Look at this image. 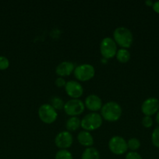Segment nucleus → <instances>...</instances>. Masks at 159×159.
Masks as SVG:
<instances>
[{
    "label": "nucleus",
    "mask_w": 159,
    "mask_h": 159,
    "mask_svg": "<svg viewBox=\"0 0 159 159\" xmlns=\"http://www.w3.org/2000/svg\"><path fill=\"white\" fill-rule=\"evenodd\" d=\"M123 114L121 106L116 102H108L102 106L101 109V116L103 120L108 122H115L118 120Z\"/></svg>",
    "instance_id": "nucleus-1"
},
{
    "label": "nucleus",
    "mask_w": 159,
    "mask_h": 159,
    "mask_svg": "<svg viewBox=\"0 0 159 159\" xmlns=\"http://www.w3.org/2000/svg\"><path fill=\"white\" fill-rule=\"evenodd\" d=\"M113 40L122 48H130L133 42V35L131 30L124 26L117 27L113 32Z\"/></svg>",
    "instance_id": "nucleus-2"
},
{
    "label": "nucleus",
    "mask_w": 159,
    "mask_h": 159,
    "mask_svg": "<svg viewBox=\"0 0 159 159\" xmlns=\"http://www.w3.org/2000/svg\"><path fill=\"white\" fill-rule=\"evenodd\" d=\"M103 119L101 114L98 113H89L81 120V127L84 130L93 131L97 130L102 125Z\"/></svg>",
    "instance_id": "nucleus-3"
},
{
    "label": "nucleus",
    "mask_w": 159,
    "mask_h": 159,
    "mask_svg": "<svg viewBox=\"0 0 159 159\" xmlns=\"http://www.w3.org/2000/svg\"><path fill=\"white\" fill-rule=\"evenodd\" d=\"M73 74L78 81L87 82L94 78L95 75V69L93 65L90 64H83L75 68Z\"/></svg>",
    "instance_id": "nucleus-4"
},
{
    "label": "nucleus",
    "mask_w": 159,
    "mask_h": 159,
    "mask_svg": "<svg viewBox=\"0 0 159 159\" xmlns=\"http://www.w3.org/2000/svg\"><path fill=\"white\" fill-rule=\"evenodd\" d=\"M117 44L111 37H104L100 43V52L105 59H110L115 57L117 53Z\"/></svg>",
    "instance_id": "nucleus-5"
},
{
    "label": "nucleus",
    "mask_w": 159,
    "mask_h": 159,
    "mask_svg": "<svg viewBox=\"0 0 159 159\" xmlns=\"http://www.w3.org/2000/svg\"><path fill=\"white\" fill-rule=\"evenodd\" d=\"M38 116L41 120L46 124L54 123L58 118L56 110L50 104H42L38 109Z\"/></svg>",
    "instance_id": "nucleus-6"
},
{
    "label": "nucleus",
    "mask_w": 159,
    "mask_h": 159,
    "mask_svg": "<svg viewBox=\"0 0 159 159\" xmlns=\"http://www.w3.org/2000/svg\"><path fill=\"white\" fill-rule=\"evenodd\" d=\"M64 111L70 116H77L82 114L85 110V105L79 99H72L65 102Z\"/></svg>",
    "instance_id": "nucleus-7"
},
{
    "label": "nucleus",
    "mask_w": 159,
    "mask_h": 159,
    "mask_svg": "<svg viewBox=\"0 0 159 159\" xmlns=\"http://www.w3.org/2000/svg\"><path fill=\"white\" fill-rule=\"evenodd\" d=\"M108 148L114 155H123L128 150L127 141L121 136H113L108 141Z\"/></svg>",
    "instance_id": "nucleus-8"
},
{
    "label": "nucleus",
    "mask_w": 159,
    "mask_h": 159,
    "mask_svg": "<svg viewBox=\"0 0 159 159\" xmlns=\"http://www.w3.org/2000/svg\"><path fill=\"white\" fill-rule=\"evenodd\" d=\"M73 142V135L67 130L59 132L55 138V144L56 147L59 148V149L67 150V148L71 147Z\"/></svg>",
    "instance_id": "nucleus-9"
},
{
    "label": "nucleus",
    "mask_w": 159,
    "mask_h": 159,
    "mask_svg": "<svg viewBox=\"0 0 159 159\" xmlns=\"http://www.w3.org/2000/svg\"><path fill=\"white\" fill-rule=\"evenodd\" d=\"M159 110V100L157 98L150 97L145 99L141 105V111L145 116H151Z\"/></svg>",
    "instance_id": "nucleus-10"
},
{
    "label": "nucleus",
    "mask_w": 159,
    "mask_h": 159,
    "mask_svg": "<svg viewBox=\"0 0 159 159\" xmlns=\"http://www.w3.org/2000/svg\"><path fill=\"white\" fill-rule=\"evenodd\" d=\"M64 88L66 94L72 99H79L84 93V89L81 84L77 81H69L66 82Z\"/></svg>",
    "instance_id": "nucleus-11"
},
{
    "label": "nucleus",
    "mask_w": 159,
    "mask_h": 159,
    "mask_svg": "<svg viewBox=\"0 0 159 159\" xmlns=\"http://www.w3.org/2000/svg\"><path fill=\"white\" fill-rule=\"evenodd\" d=\"M85 107L93 113H97V111L101 110L102 107V100L98 96L95 94H90L87 96L84 101Z\"/></svg>",
    "instance_id": "nucleus-12"
},
{
    "label": "nucleus",
    "mask_w": 159,
    "mask_h": 159,
    "mask_svg": "<svg viewBox=\"0 0 159 159\" xmlns=\"http://www.w3.org/2000/svg\"><path fill=\"white\" fill-rule=\"evenodd\" d=\"M75 65L73 62L65 61L61 62L60 64L57 65L55 68V73L59 77H65L69 76L74 71Z\"/></svg>",
    "instance_id": "nucleus-13"
},
{
    "label": "nucleus",
    "mask_w": 159,
    "mask_h": 159,
    "mask_svg": "<svg viewBox=\"0 0 159 159\" xmlns=\"http://www.w3.org/2000/svg\"><path fill=\"white\" fill-rule=\"evenodd\" d=\"M77 141L81 145L90 148L94 144V138L91 134L87 130H81L77 134Z\"/></svg>",
    "instance_id": "nucleus-14"
},
{
    "label": "nucleus",
    "mask_w": 159,
    "mask_h": 159,
    "mask_svg": "<svg viewBox=\"0 0 159 159\" xmlns=\"http://www.w3.org/2000/svg\"><path fill=\"white\" fill-rule=\"evenodd\" d=\"M80 127L81 120L77 116H70L65 123V128L69 132L76 131Z\"/></svg>",
    "instance_id": "nucleus-15"
},
{
    "label": "nucleus",
    "mask_w": 159,
    "mask_h": 159,
    "mask_svg": "<svg viewBox=\"0 0 159 159\" xmlns=\"http://www.w3.org/2000/svg\"><path fill=\"white\" fill-rule=\"evenodd\" d=\"M81 159H100V153L95 148H87L82 153Z\"/></svg>",
    "instance_id": "nucleus-16"
},
{
    "label": "nucleus",
    "mask_w": 159,
    "mask_h": 159,
    "mask_svg": "<svg viewBox=\"0 0 159 159\" xmlns=\"http://www.w3.org/2000/svg\"><path fill=\"white\" fill-rule=\"evenodd\" d=\"M115 57L120 63H126L130 59V52H129V50L121 48V49H118L117 51Z\"/></svg>",
    "instance_id": "nucleus-17"
},
{
    "label": "nucleus",
    "mask_w": 159,
    "mask_h": 159,
    "mask_svg": "<svg viewBox=\"0 0 159 159\" xmlns=\"http://www.w3.org/2000/svg\"><path fill=\"white\" fill-rule=\"evenodd\" d=\"M50 105L55 110H61L64 109L65 102H63L62 98L59 96H53L51 99V104Z\"/></svg>",
    "instance_id": "nucleus-18"
},
{
    "label": "nucleus",
    "mask_w": 159,
    "mask_h": 159,
    "mask_svg": "<svg viewBox=\"0 0 159 159\" xmlns=\"http://www.w3.org/2000/svg\"><path fill=\"white\" fill-rule=\"evenodd\" d=\"M128 149L131 150V152H137L140 147V140L136 138H132L128 140L127 141Z\"/></svg>",
    "instance_id": "nucleus-19"
},
{
    "label": "nucleus",
    "mask_w": 159,
    "mask_h": 159,
    "mask_svg": "<svg viewBox=\"0 0 159 159\" xmlns=\"http://www.w3.org/2000/svg\"><path fill=\"white\" fill-rule=\"evenodd\" d=\"M55 159H73L71 152L65 149H60L56 152Z\"/></svg>",
    "instance_id": "nucleus-20"
},
{
    "label": "nucleus",
    "mask_w": 159,
    "mask_h": 159,
    "mask_svg": "<svg viewBox=\"0 0 159 159\" xmlns=\"http://www.w3.org/2000/svg\"><path fill=\"white\" fill-rule=\"evenodd\" d=\"M151 142L153 145L159 148V127H156L151 134Z\"/></svg>",
    "instance_id": "nucleus-21"
},
{
    "label": "nucleus",
    "mask_w": 159,
    "mask_h": 159,
    "mask_svg": "<svg viewBox=\"0 0 159 159\" xmlns=\"http://www.w3.org/2000/svg\"><path fill=\"white\" fill-rule=\"evenodd\" d=\"M9 61L5 56H0V70H6L9 68Z\"/></svg>",
    "instance_id": "nucleus-22"
},
{
    "label": "nucleus",
    "mask_w": 159,
    "mask_h": 159,
    "mask_svg": "<svg viewBox=\"0 0 159 159\" xmlns=\"http://www.w3.org/2000/svg\"><path fill=\"white\" fill-rule=\"evenodd\" d=\"M142 125L146 128H150L153 125V119L151 116H144V117L142 119Z\"/></svg>",
    "instance_id": "nucleus-23"
},
{
    "label": "nucleus",
    "mask_w": 159,
    "mask_h": 159,
    "mask_svg": "<svg viewBox=\"0 0 159 159\" xmlns=\"http://www.w3.org/2000/svg\"><path fill=\"white\" fill-rule=\"evenodd\" d=\"M126 159H143L141 155L137 152H129L126 154Z\"/></svg>",
    "instance_id": "nucleus-24"
},
{
    "label": "nucleus",
    "mask_w": 159,
    "mask_h": 159,
    "mask_svg": "<svg viewBox=\"0 0 159 159\" xmlns=\"http://www.w3.org/2000/svg\"><path fill=\"white\" fill-rule=\"evenodd\" d=\"M66 82H65V79L62 77H59L55 79V85L58 87V88H62V87H65Z\"/></svg>",
    "instance_id": "nucleus-25"
},
{
    "label": "nucleus",
    "mask_w": 159,
    "mask_h": 159,
    "mask_svg": "<svg viewBox=\"0 0 159 159\" xmlns=\"http://www.w3.org/2000/svg\"><path fill=\"white\" fill-rule=\"evenodd\" d=\"M152 8L153 9H154V12L159 14V1L154 2V4H153L152 6Z\"/></svg>",
    "instance_id": "nucleus-26"
},
{
    "label": "nucleus",
    "mask_w": 159,
    "mask_h": 159,
    "mask_svg": "<svg viewBox=\"0 0 159 159\" xmlns=\"http://www.w3.org/2000/svg\"><path fill=\"white\" fill-rule=\"evenodd\" d=\"M145 4H146L147 6H152L153 4H154V2H153L151 0H147V1L145 2Z\"/></svg>",
    "instance_id": "nucleus-27"
},
{
    "label": "nucleus",
    "mask_w": 159,
    "mask_h": 159,
    "mask_svg": "<svg viewBox=\"0 0 159 159\" xmlns=\"http://www.w3.org/2000/svg\"><path fill=\"white\" fill-rule=\"evenodd\" d=\"M156 122L159 124V110L157 113V115H156Z\"/></svg>",
    "instance_id": "nucleus-28"
}]
</instances>
